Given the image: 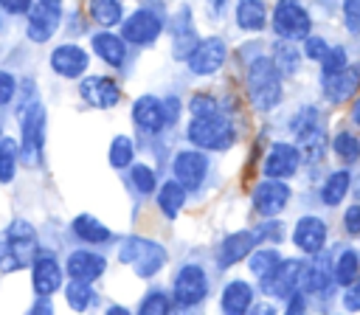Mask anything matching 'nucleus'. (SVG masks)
I'll return each instance as SVG.
<instances>
[{
  "instance_id": "1",
  "label": "nucleus",
  "mask_w": 360,
  "mask_h": 315,
  "mask_svg": "<svg viewBox=\"0 0 360 315\" xmlns=\"http://www.w3.org/2000/svg\"><path fill=\"white\" fill-rule=\"evenodd\" d=\"M281 70L276 68V62L270 56H256L248 65L245 73V84H248V98L253 104L256 112H270L278 107L284 90H281Z\"/></svg>"
},
{
  "instance_id": "2",
  "label": "nucleus",
  "mask_w": 360,
  "mask_h": 315,
  "mask_svg": "<svg viewBox=\"0 0 360 315\" xmlns=\"http://www.w3.org/2000/svg\"><path fill=\"white\" fill-rule=\"evenodd\" d=\"M39 253V239L31 222L14 219L0 236V273L22 270Z\"/></svg>"
},
{
  "instance_id": "3",
  "label": "nucleus",
  "mask_w": 360,
  "mask_h": 315,
  "mask_svg": "<svg viewBox=\"0 0 360 315\" xmlns=\"http://www.w3.org/2000/svg\"><path fill=\"white\" fill-rule=\"evenodd\" d=\"M45 107L34 98L28 104H20V160L22 166H37L42 160V149H45Z\"/></svg>"
},
{
  "instance_id": "4",
  "label": "nucleus",
  "mask_w": 360,
  "mask_h": 315,
  "mask_svg": "<svg viewBox=\"0 0 360 315\" xmlns=\"http://www.w3.org/2000/svg\"><path fill=\"white\" fill-rule=\"evenodd\" d=\"M188 141H191L197 149L225 152V149L233 146L236 129H233V124H231L222 112H214V115H194L191 124H188Z\"/></svg>"
},
{
  "instance_id": "5",
  "label": "nucleus",
  "mask_w": 360,
  "mask_h": 315,
  "mask_svg": "<svg viewBox=\"0 0 360 315\" xmlns=\"http://www.w3.org/2000/svg\"><path fill=\"white\" fill-rule=\"evenodd\" d=\"M118 259H121L124 264H129V267L135 270V276L149 278V276H155L158 270H163V264H166V250H163V245H158V242H152V239L129 236V239L121 242Z\"/></svg>"
},
{
  "instance_id": "6",
  "label": "nucleus",
  "mask_w": 360,
  "mask_h": 315,
  "mask_svg": "<svg viewBox=\"0 0 360 315\" xmlns=\"http://www.w3.org/2000/svg\"><path fill=\"white\" fill-rule=\"evenodd\" d=\"M270 25L281 39L295 42V39H304L307 34H312V14L307 11V6L301 0H276Z\"/></svg>"
},
{
  "instance_id": "7",
  "label": "nucleus",
  "mask_w": 360,
  "mask_h": 315,
  "mask_svg": "<svg viewBox=\"0 0 360 315\" xmlns=\"http://www.w3.org/2000/svg\"><path fill=\"white\" fill-rule=\"evenodd\" d=\"M28 14L25 34L31 42H48L62 20V0H34Z\"/></svg>"
},
{
  "instance_id": "8",
  "label": "nucleus",
  "mask_w": 360,
  "mask_h": 315,
  "mask_svg": "<svg viewBox=\"0 0 360 315\" xmlns=\"http://www.w3.org/2000/svg\"><path fill=\"white\" fill-rule=\"evenodd\" d=\"M172 290H174V301L180 307H197L208 295V276L200 264H183L174 273Z\"/></svg>"
},
{
  "instance_id": "9",
  "label": "nucleus",
  "mask_w": 360,
  "mask_h": 315,
  "mask_svg": "<svg viewBox=\"0 0 360 315\" xmlns=\"http://www.w3.org/2000/svg\"><path fill=\"white\" fill-rule=\"evenodd\" d=\"M290 197H292V188L287 186V180H278V177H264V180L253 188V194H250L253 208H256V214H262V217H276V214H281V211L287 208Z\"/></svg>"
},
{
  "instance_id": "10",
  "label": "nucleus",
  "mask_w": 360,
  "mask_h": 315,
  "mask_svg": "<svg viewBox=\"0 0 360 315\" xmlns=\"http://www.w3.org/2000/svg\"><path fill=\"white\" fill-rule=\"evenodd\" d=\"M326 239H329V225L315 217V214H304L295 219L292 225V245L304 253V256H315L326 248Z\"/></svg>"
},
{
  "instance_id": "11",
  "label": "nucleus",
  "mask_w": 360,
  "mask_h": 315,
  "mask_svg": "<svg viewBox=\"0 0 360 315\" xmlns=\"http://www.w3.org/2000/svg\"><path fill=\"white\" fill-rule=\"evenodd\" d=\"M172 174L183 188H200L208 174V158L202 149H180L172 160Z\"/></svg>"
},
{
  "instance_id": "12",
  "label": "nucleus",
  "mask_w": 360,
  "mask_h": 315,
  "mask_svg": "<svg viewBox=\"0 0 360 315\" xmlns=\"http://www.w3.org/2000/svg\"><path fill=\"white\" fill-rule=\"evenodd\" d=\"M301 273H304V262L301 259H281L278 267L264 281H259L262 292L273 295V298H287L295 290H301Z\"/></svg>"
},
{
  "instance_id": "13",
  "label": "nucleus",
  "mask_w": 360,
  "mask_h": 315,
  "mask_svg": "<svg viewBox=\"0 0 360 315\" xmlns=\"http://www.w3.org/2000/svg\"><path fill=\"white\" fill-rule=\"evenodd\" d=\"M225 59H228V45H225V39H219V37H208V39H200L197 42V48L188 53V68H191V73L194 76H211V73H217L222 65H225Z\"/></svg>"
},
{
  "instance_id": "14",
  "label": "nucleus",
  "mask_w": 360,
  "mask_h": 315,
  "mask_svg": "<svg viewBox=\"0 0 360 315\" xmlns=\"http://www.w3.org/2000/svg\"><path fill=\"white\" fill-rule=\"evenodd\" d=\"M321 90L329 104H343L360 90V62H349L343 70L321 76Z\"/></svg>"
},
{
  "instance_id": "15",
  "label": "nucleus",
  "mask_w": 360,
  "mask_h": 315,
  "mask_svg": "<svg viewBox=\"0 0 360 315\" xmlns=\"http://www.w3.org/2000/svg\"><path fill=\"white\" fill-rule=\"evenodd\" d=\"M301 166V149L295 143H287V141H276L267 155H264V177H278V180H290Z\"/></svg>"
},
{
  "instance_id": "16",
  "label": "nucleus",
  "mask_w": 360,
  "mask_h": 315,
  "mask_svg": "<svg viewBox=\"0 0 360 315\" xmlns=\"http://www.w3.org/2000/svg\"><path fill=\"white\" fill-rule=\"evenodd\" d=\"M160 31H163V20L149 8H138L135 14L121 20V37L132 45H149L152 39H158Z\"/></svg>"
},
{
  "instance_id": "17",
  "label": "nucleus",
  "mask_w": 360,
  "mask_h": 315,
  "mask_svg": "<svg viewBox=\"0 0 360 315\" xmlns=\"http://www.w3.org/2000/svg\"><path fill=\"white\" fill-rule=\"evenodd\" d=\"M79 96L98 110H110L121 101V87L110 76H84L79 82Z\"/></svg>"
},
{
  "instance_id": "18",
  "label": "nucleus",
  "mask_w": 360,
  "mask_h": 315,
  "mask_svg": "<svg viewBox=\"0 0 360 315\" xmlns=\"http://www.w3.org/2000/svg\"><path fill=\"white\" fill-rule=\"evenodd\" d=\"M31 281L37 295H53L62 287V264L53 253H37L31 262Z\"/></svg>"
},
{
  "instance_id": "19",
  "label": "nucleus",
  "mask_w": 360,
  "mask_h": 315,
  "mask_svg": "<svg viewBox=\"0 0 360 315\" xmlns=\"http://www.w3.org/2000/svg\"><path fill=\"white\" fill-rule=\"evenodd\" d=\"M259 245V236L256 231H233L222 239V245L217 248V264L225 270V267H233L236 262L248 259L250 250Z\"/></svg>"
},
{
  "instance_id": "20",
  "label": "nucleus",
  "mask_w": 360,
  "mask_h": 315,
  "mask_svg": "<svg viewBox=\"0 0 360 315\" xmlns=\"http://www.w3.org/2000/svg\"><path fill=\"white\" fill-rule=\"evenodd\" d=\"M132 121H135V127L141 132L155 135L166 124V104L160 98H155V96H141L132 104Z\"/></svg>"
},
{
  "instance_id": "21",
  "label": "nucleus",
  "mask_w": 360,
  "mask_h": 315,
  "mask_svg": "<svg viewBox=\"0 0 360 315\" xmlns=\"http://www.w3.org/2000/svg\"><path fill=\"white\" fill-rule=\"evenodd\" d=\"M321 253H315L312 256V264H304V273H301V290L304 292H312V295H329V290L335 284L332 262L323 259Z\"/></svg>"
},
{
  "instance_id": "22",
  "label": "nucleus",
  "mask_w": 360,
  "mask_h": 315,
  "mask_svg": "<svg viewBox=\"0 0 360 315\" xmlns=\"http://www.w3.org/2000/svg\"><path fill=\"white\" fill-rule=\"evenodd\" d=\"M51 68H53V73H59L65 79H76V76H82L87 70V51H82L73 42L59 45L51 53Z\"/></svg>"
},
{
  "instance_id": "23",
  "label": "nucleus",
  "mask_w": 360,
  "mask_h": 315,
  "mask_svg": "<svg viewBox=\"0 0 360 315\" xmlns=\"http://www.w3.org/2000/svg\"><path fill=\"white\" fill-rule=\"evenodd\" d=\"M65 267H68V276H70V278H79V281H96V278L104 273L107 259L98 256V253H93V250H73V253L68 256Z\"/></svg>"
},
{
  "instance_id": "24",
  "label": "nucleus",
  "mask_w": 360,
  "mask_h": 315,
  "mask_svg": "<svg viewBox=\"0 0 360 315\" xmlns=\"http://www.w3.org/2000/svg\"><path fill=\"white\" fill-rule=\"evenodd\" d=\"M197 42H200V37H197L191 11H188V6H183L177 11V20H174V42H172L174 59H188V53L197 48Z\"/></svg>"
},
{
  "instance_id": "25",
  "label": "nucleus",
  "mask_w": 360,
  "mask_h": 315,
  "mask_svg": "<svg viewBox=\"0 0 360 315\" xmlns=\"http://www.w3.org/2000/svg\"><path fill=\"white\" fill-rule=\"evenodd\" d=\"M219 307H222V312H228V315H242V312H248V309L253 307V287H250L248 281H242V278L228 281V284L222 287Z\"/></svg>"
},
{
  "instance_id": "26",
  "label": "nucleus",
  "mask_w": 360,
  "mask_h": 315,
  "mask_svg": "<svg viewBox=\"0 0 360 315\" xmlns=\"http://www.w3.org/2000/svg\"><path fill=\"white\" fill-rule=\"evenodd\" d=\"M93 51L112 68H121L124 59H127V39L124 37H115L112 31H98L93 34Z\"/></svg>"
},
{
  "instance_id": "27",
  "label": "nucleus",
  "mask_w": 360,
  "mask_h": 315,
  "mask_svg": "<svg viewBox=\"0 0 360 315\" xmlns=\"http://www.w3.org/2000/svg\"><path fill=\"white\" fill-rule=\"evenodd\" d=\"M352 191V172L343 166V169H335L326 180H323V186H321V202L326 205V208H335V205H340L343 200H346V194Z\"/></svg>"
},
{
  "instance_id": "28",
  "label": "nucleus",
  "mask_w": 360,
  "mask_h": 315,
  "mask_svg": "<svg viewBox=\"0 0 360 315\" xmlns=\"http://www.w3.org/2000/svg\"><path fill=\"white\" fill-rule=\"evenodd\" d=\"M236 25L242 31H262L267 25V6L264 0H236Z\"/></svg>"
},
{
  "instance_id": "29",
  "label": "nucleus",
  "mask_w": 360,
  "mask_h": 315,
  "mask_svg": "<svg viewBox=\"0 0 360 315\" xmlns=\"http://www.w3.org/2000/svg\"><path fill=\"white\" fill-rule=\"evenodd\" d=\"M332 276H335V284L340 287L352 284L360 276V253L354 248H343L332 262Z\"/></svg>"
},
{
  "instance_id": "30",
  "label": "nucleus",
  "mask_w": 360,
  "mask_h": 315,
  "mask_svg": "<svg viewBox=\"0 0 360 315\" xmlns=\"http://www.w3.org/2000/svg\"><path fill=\"white\" fill-rule=\"evenodd\" d=\"M332 155L343 166H354L360 160V135L352 129H338L332 138Z\"/></svg>"
},
{
  "instance_id": "31",
  "label": "nucleus",
  "mask_w": 360,
  "mask_h": 315,
  "mask_svg": "<svg viewBox=\"0 0 360 315\" xmlns=\"http://www.w3.org/2000/svg\"><path fill=\"white\" fill-rule=\"evenodd\" d=\"M270 59L276 62V68L281 70V76H292L301 65V51L292 45V39H276L270 48Z\"/></svg>"
},
{
  "instance_id": "32",
  "label": "nucleus",
  "mask_w": 360,
  "mask_h": 315,
  "mask_svg": "<svg viewBox=\"0 0 360 315\" xmlns=\"http://www.w3.org/2000/svg\"><path fill=\"white\" fill-rule=\"evenodd\" d=\"M298 149H301V160H307V163H321V160L326 158V129H323V124L315 127L312 132L301 135V138H298Z\"/></svg>"
},
{
  "instance_id": "33",
  "label": "nucleus",
  "mask_w": 360,
  "mask_h": 315,
  "mask_svg": "<svg viewBox=\"0 0 360 315\" xmlns=\"http://www.w3.org/2000/svg\"><path fill=\"white\" fill-rule=\"evenodd\" d=\"M73 233H76L82 242H90V245L107 242V239L112 236L110 228H107L104 222H98L96 217H90V214H79V217L73 219Z\"/></svg>"
},
{
  "instance_id": "34",
  "label": "nucleus",
  "mask_w": 360,
  "mask_h": 315,
  "mask_svg": "<svg viewBox=\"0 0 360 315\" xmlns=\"http://www.w3.org/2000/svg\"><path fill=\"white\" fill-rule=\"evenodd\" d=\"M183 202H186V188H183L177 180H166V183L160 186V191H158V208L172 219V217L180 214Z\"/></svg>"
},
{
  "instance_id": "35",
  "label": "nucleus",
  "mask_w": 360,
  "mask_h": 315,
  "mask_svg": "<svg viewBox=\"0 0 360 315\" xmlns=\"http://www.w3.org/2000/svg\"><path fill=\"white\" fill-rule=\"evenodd\" d=\"M87 14L93 22L98 25H118L124 20V8H121V0H90L87 6Z\"/></svg>"
},
{
  "instance_id": "36",
  "label": "nucleus",
  "mask_w": 360,
  "mask_h": 315,
  "mask_svg": "<svg viewBox=\"0 0 360 315\" xmlns=\"http://www.w3.org/2000/svg\"><path fill=\"white\" fill-rule=\"evenodd\" d=\"M278 262H281V253L276 250V248H253L250 250V273L259 278V281H264L276 267H278Z\"/></svg>"
},
{
  "instance_id": "37",
  "label": "nucleus",
  "mask_w": 360,
  "mask_h": 315,
  "mask_svg": "<svg viewBox=\"0 0 360 315\" xmlns=\"http://www.w3.org/2000/svg\"><path fill=\"white\" fill-rule=\"evenodd\" d=\"M20 163V143L14 138L0 135V183H11Z\"/></svg>"
},
{
  "instance_id": "38",
  "label": "nucleus",
  "mask_w": 360,
  "mask_h": 315,
  "mask_svg": "<svg viewBox=\"0 0 360 315\" xmlns=\"http://www.w3.org/2000/svg\"><path fill=\"white\" fill-rule=\"evenodd\" d=\"M315 127H321V112H318V107H312V104L298 107V112L290 118V132H292L295 138L312 132Z\"/></svg>"
},
{
  "instance_id": "39",
  "label": "nucleus",
  "mask_w": 360,
  "mask_h": 315,
  "mask_svg": "<svg viewBox=\"0 0 360 315\" xmlns=\"http://www.w3.org/2000/svg\"><path fill=\"white\" fill-rule=\"evenodd\" d=\"M132 158H135V146L127 135H115L110 141V166L112 169H127L132 166Z\"/></svg>"
},
{
  "instance_id": "40",
  "label": "nucleus",
  "mask_w": 360,
  "mask_h": 315,
  "mask_svg": "<svg viewBox=\"0 0 360 315\" xmlns=\"http://www.w3.org/2000/svg\"><path fill=\"white\" fill-rule=\"evenodd\" d=\"M65 298H68V307H70V309H76V312L87 309V307L93 304L90 281H79V278H73V281L65 287Z\"/></svg>"
},
{
  "instance_id": "41",
  "label": "nucleus",
  "mask_w": 360,
  "mask_h": 315,
  "mask_svg": "<svg viewBox=\"0 0 360 315\" xmlns=\"http://www.w3.org/2000/svg\"><path fill=\"white\" fill-rule=\"evenodd\" d=\"M169 309H172V301H169V295L160 292V290H149V292L143 295V301L138 304V312H141V315H166Z\"/></svg>"
},
{
  "instance_id": "42",
  "label": "nucleus",
  "mask_w": 360,
  "mask_h": 315,
  "mask_svg": "<svg viewBox=\"0 0 360 315\" xmlns=\"http://www.w3.org/2000/svg\"><path fill=\"white\" fill-rule=\"evenodd\" d=\"M321 65V76H329V73H338L349 65V56H346V48L343 45H329V51L323 53V59L318 62Z\"/></svg>"
},
{
  "instance_id": "43",
  "label": "nucleus",
  "mask_w": 360,
  "mask_h": 315,
  "mask_svg": "<svg viewBox=\"0 0 360 315\" xmlns=\"http://www.w3.org/2000/svg\"><path fill=\"white\" fill-rule=\"evenodd\" d=\"M129 180H132V186H135L141 194H152L155 186H158L155 172H152L149 166H143V163H135V166L129 169Z\"/></svg>"
},
{
  "instance_id": "44",
  "label": "nucleus",
  "mask_w": 360,
  "mask_h": 315,
  "mask_svg": "<svg viewBox=\"0 0 360 315\" xmlns=\"http://www.w3.org/2000/svg\"><path fill=\"white\" fill-rule=\"evenodd\" d=\"M340 11H343V28L349 34H360V0H340Z\"/></svg>"
},
{
  "instance_id": "45",
  "label": "nucleus",
  "mask_w": 360,
  "mask_h": 315,
  "mask_svg": "<svg viewBox=\"0 0 360 315\" xmlns=\"http://www.w3.org/2000/svg\"><path fill=\"white\" fill-rule=\"evenodd\" d=\"M301 42H304V56L312 59V62H321L323 53L329 51V42L323 37H318V34H307Z\"/></svg>"
},
{
  "instance_id": "46",
  "label": "nucleus",
  "mask_w": 360,
  "mask_h": 315,
  "mask_svg": "<svg viewBox=\"0 0 360 315\" xmlns=\"http://www.w3.org/2000/svg\"><path fill=\"white\" fill-rule=\"evenodd\" d=\"M188 110H191V115H214V112H219V104H217L211 96H205V93H197V96L191 98Z\"/></svg>"
},
{
  "instance_id": "47",
  "label": "nucleus",
  "mask_w": 360,
  "mask_h": 315,
  "mask_svg": "<svg viewBox=\"0 0 360 315\" xmlns=\"http://www.w3.org/2000/svg\"><path fill=\"white\" fill-rule=\"evenodd\" d=\"M343 231L349 236H360V202H352L343 211Z\"/></svg>"
},
{
  "instance_id": "48",
  "label": "nucleus",
  "mask_w": 360,
  "mask_h": 315,
  "mask_svg": "<svg viewBox=\"0 0 360 315\" xmlns=\"http://www.w3.org/2000/svg\"><path fill=\"white\" fill-rule=\"evenodd\" d=\"M340 304L349 309V312H360V276L352 281V284H346V290H343V298H340Z\"/></svg>"
},
{
  "instance_id": "49",
  "label": "nucleus",
  "mask_w": 360,
  "mask_h": 315,
  "mask_svg": "<svg viewBox=\"0 0 360 315\" xmlns=\"http://www.w3.org/2000/svg\"><path fill=\"white\" fill-rule=\"evenodd\" d=\"M256 236H259V242H264V239H273V242H278V239L284 236V228H281V222L270 219V222H264V225L256 231Z\"/></svg>"
},
{
  "instance_id": "50",
  "label": "nucleus",
  "mask_w": 360,
  "mask_h": 315,
  "mask_svg": "<svg viewBox=\"0 0 360 315\" xmlns=\"http://www.w3.org/2000/svg\"><path fill=\"white\" fill-rule=\"evenodd\" d=\"M14 90H17L14 76H11V73H6V70H0V104H8V101H11V96H14Z\"/></svg>"
},
{
  "instance_id": "51",
  "label": "nucleus",
  "mask_w": 360,
  "mask_h": 315,
  "mask_svg": "<svg viewBox=\"0 0 360 315\" xmlns=\"http://www.w3.org/2000/svg\"><path fill=\"white\" fill-rule=\"evenodd\" d=\"M284 301H287V312H290V315H292V312H304V309H307V292H304V290H295V292H292V295H287Z\"/></svg>"
},
{
  "instance_id": "52",
  "label": "nucleus",
  "mask_w": 360,
  "mask_h": 315,
  "mask_svg": "<svg viewBox=\"0 0 360 315\" xmlns=\"http://www.w3.org/2000/svg\"><path fill=\"white\" fill-rule=\"evenodd\" d=\"M34 0H0V8H6L8 14H25L31 8Z\"/></svg>"
},
{
  "instance_id": "53",
  "label": "nucleus",
  "mask_w": 360,
  "mask_h": 315,
  "mask_svg": "<svg viewBox=\"0 0 360 315\" xmlns=\"http://www.w3.org/2000/svg\"><path fill=\"white\" fill-rule=\"evenodd\" d=\"M31 315H48V312H53V304H51V295H37V301L31 304V309H28Z\"/></svg>"
},
{
  "instance_id": "54",
  "label": "nucleus",
  "mask_w": 360,
  "mask_h": 315,
  "mask_svg": "<svg viewBox=\"0 0 360 315\" xmlns=\"http://www.w3.org/2000/svg\"><path fill=\"white\" fill-rule=\"evenodd\" d=\"M225 6H228V0H208V8H211L214 17H219L225 11Z\"/></svg>"
},
{
  "instance_id": "55",
  "label": "nucleus",
  "mask_w": 360,
  "mask_h": 315,
  "mask_svg": "<svg viewBox=\"0 0 360 315\" xmlns=\"http://www.w3.org/2000/svg\"><path fill=\"white\" fill-rule=\"evenodd\" d=\"M349 115H352V124H354V127H360V96L354 98V104H352V112H349Z\"/></svg>"
},
{
  "instance_id": "56",
  "label": "nucleus",
  "mask_w": 360,
  "mask_h": 315,
  "mask_svg": "<svg viewBox=\"0 0 360 315\" xmlns=\"http://www.w3.org/2000/svg\"><path fill=\"white\" fill-rule=\"evenodd\" d=\"M110 312H115V315H127V309H124V307H110Z\"/></svg>"
},
{
  "instance_id": "57",
  "label": "nucleus",
  "mask_w": 360,
  "mask_h": 315,
  "mask_svg": "<svg viewBox=\"0 0 360 315\" xmlns=\"http://www.w3.org/2000/svg\"><path fill=\"white\" fill-rule=\"evenodd\" d=\"M357 200H360V186H357Z\"/></svg>"
},
{
  "instance_id": "58",
  "label": "nucleus",
  "mask_w": 360,
  "mask_h": 315,
  "mask_svg": "<svg viewBox=\"0 0 360 315\" xmlns=\"http://www.w3.org/2000/svg\"><path fill=\"white\" fill-rule=\"evenodd\" d=\"M0 132H3V129H0Z\"/></svg>"
}]
</instances>
